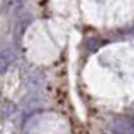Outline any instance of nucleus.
<instances>
[{
	"instance_id": "1",
	"label": "nucleus",
	"mask_w": 134,
	"mask_h": 134,
	"mask_svg": "<svg viewBox=\"0 0 134 134\" xmlns=\"http://www.w3.org/2000/svg\"><path fill=\"white\" fill-rule=\"evenodd\" d=\"M14 53L9 48L0 50V74H5L14 62Z\"/></svg>"
},
{
	"instance_id": "2",
	"label": "nucleus",
	"mask_w": 134,
	"mask_h": 134,
	"mask_svg": "<svg viewBox=\"0 0 134 134\" xmlns=\"http://www.w3.org/2000/svg\"><path fill=\"white\" fill-rule=\"evenodd\" d=\"M113 134H134V125L127 121H115L111 124Z\"/></svg>"
}]
</instances>
